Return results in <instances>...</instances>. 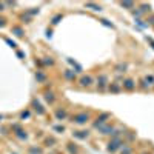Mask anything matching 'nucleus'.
Segmentation results:
<instances>
[{
  "label": "nucleus",
  "instance_id": "1",
  "mask_svg": "<svg viewBox=\"0 0 154 154\" xmlns=\"http://www.w3.org/2000/svg\"><path fill=\"white\" fill-rule=\"evenodd\" d=\"M125 145V140L122 137H111V140L106 143V151L108 153H117Z\"/></svg>",
  "mask_w": 154,
  "mask_h": 154
},
{
  "label": "nucleus",
  "instance_id": "2",
  "mask_svg": "<svg viewBox=\"0 0 154 154\" xmlns=\"http://www.w3.org/2000/svg\"><path fill=\"white\" fill-rule=\"evenodd\" d=\"M89 119H91V114L86 113V111H82V113H77V114L72 116V120L71 122H74L76 125L82 126V125H86L89 122Z\"/></svg>",
  "mask_w": 154,
  "mask_h": 154
},
{
  "label": "nucleus",
  "instance_id": "3",
  "mask_svg": "<svg viewBox=\"0 0 154 154\" xmlns=\"http://www.w3.org/2000/svg\"><path fill=\"white\" fill-rule=\"evenodd\" d=\"M96 85H97V89L100 93H105L108 85H110V79H108L106 74H99L97 79H96Z\"/></svg>",
  "mask_w": 154,
  "mask_h": 154
},
{
  "label": "nucleus",
  "instance_id": "4",
  "mask_svg": "<svg viewBox=\"0 0 154 154\" xmlns=\"http://www.w3.org/2000/svg\"><path fill=\"white\" fill-rule=\"evenodd\" d=\"M111 119V114L110 113H100L97 117H96V120L93 122V128L99 130L100 126H103L105 123H108V120Z\"/></svg>",
  "mask_w": 154,
  "mask_h": 154
},
{
  "label": "nucleus",
  "instance_id": "5",
  "mask_svg": "<svg viewBox=\"0 0 154 154\" xmlns=\"http://www.w3.org/2000/svg\"><path fill=\"white\" fill-rule=\"evenodd\" d=\"M136 88H137V83H136V80H134V79L126 77V79H123V80H122V89H125V91L133 93Z\"/></svg>",
  "mask_w": 154,
  "mask_h": 154
},
{
  "label": "nucleus",
  "instance_id": "6",
  "mask_svg": "<svg viewBox=\"0 0 154 154\" xmlns=\"http://www.w3.org/2000/svg\"><path fill=\"white\" fill-rule=\"evenodd\" d=\"M96 83V79L93 76H82L79 79V85L82 88H91Z\"/></svg>",
  "mask_w": 154,
  "mask_h": 154
},
{
  "label": "nucleus",
  "instance_id": "7",
  "mask_svg": "<svg viewBox=\"0 0 154 154\" xmlns=\"http://www.w3.org/2000/svg\"><path fill=\"white\" fill-rule=\"evenodd\" d=\"M113 133H114V126L110 125V123H105L103 126L99 128V134H100V136H110V137H111Z\"/></svg>",
  "mask_w": 154,
  "mask_h": 154
},
{
  "label": "nucleus",
  "instance_id": "8",
  "mask_svg": "<svg viewBox=\"0 0 154 154\" xmlns=\"http://www.w3.org/2000/svg\"><path fill=\"white\" fill-rule=\"evenodd\" d=\"M72 137H74V139H79V140H86V139L89 137V131H88V130L74 131V133H72Z\"/></svg>",
  "mask_w": 154,
  "mask_h": 154
},
{
  "label": "nucleus",
  "instance_id": "9",
  "mask_svg": "<svg viewBox=\"0 0 154 154\" xmlns=\"http://www.w3.org/2000/svg\"><path fill=\"white\" fill-rule=\"evenodd\" d=\"M108 91L110 93H113V94H119L120 91H122V83H117V82H113V83H110L108 85Z\"/></svg>",
  "mask_w": 154,
  "mask_h": 154
},
{
  "label": "nucleus",
  "instance_id": "10",
  "mask_svg": "<svg viewBox=\"0 0 154 154\" xmlns=\"http://www.w3.org/2000/svg\"><path fill=\"white\" fill-rule=\"evenodd\" d=\"M63 77H65L66 80H69V82H74V80L77 79L76 71H72V69H65L63 71Z\"/></svg>",
  "mask_w": 154,
  "mask_h": 154
},
{
  "label": "nucleus",
  "instance_id": "11",
  "mask_svg": "<svg viewBox=\"0 0 154 154\" xmlns=\"http://www.w3.org/2000/svg\"><path fill=\"white\" fill-rule=\"evenodd\" d=\"M66 117H68L66 110H63V108H59V110H56V119H57V120H65Z\"/></svg>",
  "mask_w": 154,
  "mask_h": 154
},
{
  "label": "nucleus",
  "instance_id": "12",
  "mask_svg": "<svg viewBox=\"0 0 154 154\" xmlns=\"http://www.w3.org/2000/svg\"><path fill=\"white\" fill-rule=\"evenodd\" d=\"M32 106H34V110L35 111H37V114H45V110H43V106L39 103V100H37V99H34V100H32Z\"/></svg>",
  "mask_w": 154,
  "mask_h": 154
},
{
  "label": "nucleus",
  "instance_id": "13",
  "mask_svg": "<svg viewBox=\"0 0 154 154\" xmlns=\"http://www.w3.org/2000/svg\"><path fill=\"white\" fill-rule=\"evenodd\" d=\"M66 150L69 154H79V151H80L76 143H66Z\"/></svg>",
  "mask_w": 154,
  "mask_h": 154
},
{
  "label": "nucleus",
  "instance_id": "14",
  "mask_svg": "<svg viewBox=\"0 0 154 154\" xmlns=\"http://www.w3.org/2000/svg\"><path fill=\"white\" fill-rule=\"evenodd\" d=\"M45 100H46L48 103H54V100H56L54 93L52 91H45Z\"/></svg>",
  "mask_w": 154,
  "mask_h": 154
},
{
  "label": "nucleus",
  "instance_id": "15",
  "mask_svg": "<svg viewBox=\"0 0 154 154\" xmlns=\"http://www.w3.org/2000/svg\"><path fill=\"white\" fill-rule=\"evenodd\" d=\"M137 10L142 13V14H147V13H151V5H147V3H140Z\"/></svg>",
  "mask_w": 154,
  "mask_h": 154
},
{
  "label": "nucleus",
  "instance_id": "16",
  "mask_svg": "<svg viewBox=\"0 0 154 154\" xmlns=\"http://www.w3.org/2000/svg\"><path fill=\"white\" fill-rule=\"evenodd\" d=\"M85 8H89V10H93V11H102V6L97 5V3H93V2L85 3Z\"/></svg>",
  "mask_w": 154,
  "mask_h": 154
},
{
  "label": "nucleus",
  "instance_id": "17",
  "mask_svg": "<svg viewBox=\"0 0 154 154\" xmlns=\"http://www.w3.org/2000/svg\"><path fill=\"white\" fill-rule=\"evenodd\" d=\"M122 8H125V10H130V11H133L134 8H136V3L134 2H120L119 3Z\"/></svg>",
  "mask_w": 154,
  "mask_h": 154
},
{
  "label": "nucleus",
  "instance_id": "18",
  "mask_svg": "<svg viewBox=\"0 0 154 154\" xmlns=\"http://www.w3.org/2000/svg\"><path fill=\"white\" fill-rule=\"evenodd\" d=\"M62 20H63V14H56V15H54L52 19H51V25L56 26V25H59Z\"/></svg>",
  "mask_w": 154,
  "mask_h": 154
},
{
  "label": "nucleus",
  "instance_id": "19",
  "mask_svg": "<svg viewBox=\"0 0 154 154\" xmlns=\"http://www.w3.org/2000/svg\"><path fill=\"white\" fill-rule=\"evenodd\" d=\"M120 153L122 154H133V147H130V143H125L120 148Z\"/></svg>",
  "mask_w": 154,
  "mask_h": 154
},
{
  "label": "nucleus",
  "instance_id": "20",
  "mask_svg": "<svg viewBox=\"0 0 154 154\" xmlns=\"http://www.w3.org/2000/svg\"><path fill=\"white\" fill-rule=\"evenodd\" d=\"M114 71L116 72H125L126 71V63H117L114 66Z\"/></svg>",
  "mask_w": 154,
  "mask_h": 154
},
{
  "label": "nucleus",
  "instance_id": "21",
  "mask_svg": "<svg viewBox=\"0 0 154 154\" xmlns=\"http://www.w3.org/2000/svg\"><path fill=\"white\" fill-rule=\"evenodd\" d=\"M139 88H140V89H148V88H150V83H148L145 79H140V82H139Z\"/></svg>",
  "mask_w": 154,
  "mask_h": 154
},
{
  "label": "nucleus",
  "instance_id": "22",
  "mask_svg": "<svg viewBox=\"0 0 154 154\" xmlns=\"http://www.w3.org/2000/svg\"><path fill=\"white\" fill-rule=\"evenodd\" d=\"M13 32H15V35H19V37H22V35H23V29L20 28V26H14Z\"/></svg>",
  "mask_w": 154,
  "mask_h": 154
},
{
  "label": "nucleus",
  "instance_id": "23",
  "mask_svg": "<svg viewBox=\"0 0 154 154\" xmlns=\"http://www.w3.org/2000/svg\"><path fill=\"white\" fill-rule=\"evenodd\" d=\"M15 136H17V137H19V139H22V140L28 137V134H26L25 131H22V130H19V131H17V133H15Z\"/></svg>",
  "mask_w": 154,
  "mask_h": 154
},
{
  "label": "nucleus",
  "instance_id": "24",
  "mask_svg": "<svg viewBox=\"0 0 154 154\" xmlns=\"http://www.w3.org/2000/svg\"><path fill=\"white\" fill-rule=\"evenodd\" d=\"M45 143H46V147H54V143H56V139H54V137H48L46 140H45Z\"/></svg>",
  "mask_w": 154,
  "mask_h": 154
},
{
  "label": "nucleus",
  "instance_id": "25",
  "mask_svg": "<svg viewBox=\"0 0 154 154\" xmlns=\"http://www.w3.org/2000/svg\"><path fill=\"white\" fill-rule=\"evenodd\" d=\"M131 14H133V17H136V19H139V17L142 15V13H140V11L137 10V8H134V10L131 11Z\"/></svg>",
  "mask_w": 154,
  "mask_h": 154
},
{
  "label": "nucleus",
  "instance_id": "26",
  "mask_svg": "<svg viewBox=\"0 0 154 154\" xmlns=\"http://www.w3.org/2000/svg\"><path fill=\"white\" fill-rule=\"evenodd\" d=\"M43 63H45V65H49V66H52V65H54V60H52V57H45Z\"/></svg>",
  "mask_w": 154,
  "mask_h": 154
},
{
  "label": "nucleus",
  "instance_id": "27",
  "mask_svg": "<svg viewBox=\"0 0 154 154\" xmlns=\"http://www.w3.org/2000/svg\"><path fill=\"white\" fill-rule=\"evenodd\" d=\"M35 79H37V80H40V82H42V80H45V79H46V76H45L43 74V72H37V74H35Z\"/></svg>",
  "mask_w": 154,
  "mask_h": 154
},
{
  "label": "nucleus",
  "instance_id": "28",
  "mask_svg": "<svg viewBox=\"0 0 154 154\" xmlns=\"http://www.w3.org/2000/svg\"><path fill=\"white\" fill-rule=\"evenodd\" d=\"M29 153H32V154H42V148H37V147H32V148L29 150Z\"/></svg>",
  "mask_w": 154,
  "mask_h": 154
},
{
  "label": "nucleus",
  "instance_id": "29",
  "mask_svg": "<svg viewBox=\"0 0 154 154\" xmlns=\"http://www.w3.org/2000/svg\"><path fill=\"white\" fill-rule=\"evenodd\" d=\"M54 131H57V133H63V131H65V126H63V125H56V126H54Z\"/></svg>",
  "mask_w": 154,
  "mask_h": 154
},
{
  "label": "nucleus",
  "instance_id": "30",
  "mask_svg": "<svg viewBox=\"0 0 154 154\" xmlns=\"http://www.w3.org/2000/svg\"><path fill=\"white\" fill-rule=\"evenodd\" d=\"M136 23H137V25L140 26V28H148V23H143L140 19H136Z\"/></svg>",
  "mask_w": 154,
  "mask_h": 154
},
{
  "label": "nucleus",
  "instance_id": "31",
  "mask_svg": "<svg viewBox=\"0 0 154 154\" xmlns=\"http://www.w3.org/2000/svg\"><path fill=\"white\" fill-rule=\"evenodd\" d=\"M154 26V14H150V17H148V26Z\"/></svg>",
  "mask_w": 154,
  "mask_h": 154
},
{
  "label": "nucleus",
  "instance_id": "32",
  "mask_svg": "<svg viewBox=\"0 0 154 154\" xmlns=\"http://www.w3.org/2000/svg\"><path fill=\"white\" fill-rule=\"evenodd\" d=\"M100 22H102V23H103L105 26H110V28H114V25H113V23H110L108 20H105V19H103V20H100Z\"/></svg>",
  "mask_w": 154,
  "mask_h": 154
},
{
  "label": "nucleus",
  "instance_id": "33",
  "mask_svg": "<svg viewBox=\"0 0 154 154\" xmlns=\"http://www.w3.org/2000/svg\"><path fill=\"white\" fill-rule=\"evenodd\" d=\"M125 136H126V139H128V140H134V139H136V136L131 134V133H126Z\"/></svg>",
  "mask_w": 154,
  "mask_h": 154
},
{
  "label": "nucleus",
  "instance_id": "34",
  "mask_svg": "<svg viewBox=\"0 0 154 154\" xmlns=\"http://www.w3.org/2000/svg\"><path fill=\"white\" fill-rule=\"evenodd\" d=\"M20 117H22V119H26V117H29V111H23V113L20 114Z\"/></svg>",
  "mask_w": 154,
  "mask_h": 154
},
{
  "label": "nucleus",
  "instance_id": "35",
  "mask_svg": "<svg viewBox=\"0 0 154 154\" xmlns=\"http://www.w3.org/2000/svg\"><path fill=\"white\" fill-rule=\"evenodd\" d=\"M147 40H148V42L151 43V46H153V49H154V40H153L151 37H147Z\"/></svg>",
  "mask_w": 154,
  "mask_h": 154
},
{
  "label": "nucleus",
  "instance_id": "36",
  "mask_svg": "<svg viewBox=\"0 0 154 154\" xmlns=\"http://www.w3.org/2000/svg\"><path fill=\"white\" fill-rule=\"evenodd\" d=\"M6 42H8V43H10V45H11V46H13V48L15 46V42H11V40H8V39H6Z\"/></svg>",
  "mask_w": 154,
  "mask_h": 154
},
{
  "label": "nucleus",
  "instance_id": "37",
  "mask_svg": "<svg viewBox=\"0 0 154 154\" xmlns=\"http://www.w3.org/2000/svg\"><path fill=\"white\" fill-rule=\"evenodd\" d=\"M5 22H6L5 19H0V26H3V25H5Z\"/></svg>",
  "mask_w": 154,
  "mask_h": 154
},
{
  "label": "nucleus",
  "instance_id": "38",
  "mask_svg": "<svg viewBox=\"0 0 154 154\" xmlns=\"http://www.w3.org/2000/svg\"><path fill=\"white\" fill-rule=\"evenodd\" d=\"M51 34H52V31H51V29H48V31H46V35H48V37H51Z\"/></svg>",
  "mask_w": 154,
  "mask_h": 154
},
{
  "label": "nucleus",
  "instance_id": "39",
  "mask_svg": "<svg viewBox=\"0 0 154 154\" xmlns=\"http://www.w3.org/2000/svg\"><path fill=\"white\" fill-rule=\"evenodd\" d=\"M3 8H5V5H3V3H0V11H3Z\"/></svg>",
  "mask_w": 154,
  "mask_h": 154
},
{
  "label": "nucleus",
  "instance_id": "40",
  "mask_svg": "<svg viewBox=\"0 0 154 154\" xmlns=\"http://www.w3.org/2000/svg\"><path fill=\"white\" fill-rule=\"evenodd\" d=\"M2 119H3V116H0V122H2Z\"/></svg>",
  "mask_w": 154,
  "mask_h": 154
},
{
  "label": "nucleus",
  "instance_id": "41",
  "mask_svg": "<svg viewBox=\"0 0 154 154\" xmlns=\"http://www.w3.org/2000/svg\"><path fill=\"white\" fill-rule=\"evenodd\" d=\"M142 154H150V153H142Z\"/></svg>",
  "mask_w": 154,
  "mask_h": 154
},
{
  "label": "nucleus",
  "instance_id": "42",
  "mask_svg": "<svg viewBox=\"0 0 154 154\" xmlns=\"http://www.w3.org/2000/svg\"><path fill=\"white\" fill-rule=\"evenodd\" d=\"M153 28H154V26H153Z\"/></svg>",
  "mask_w": 154,
  "mask_h": 154
}]
</instances>
